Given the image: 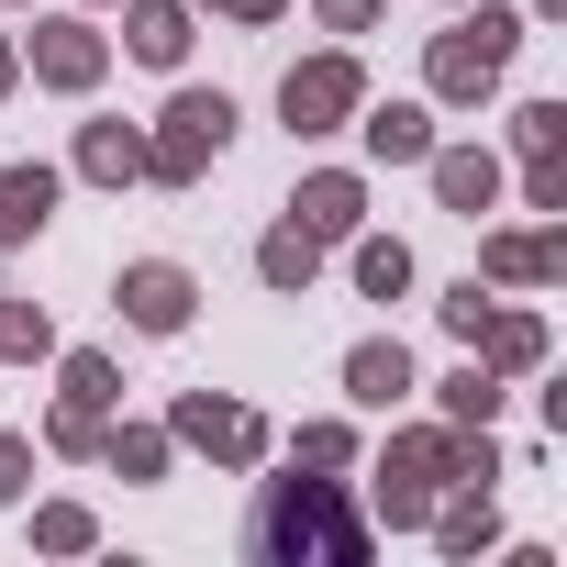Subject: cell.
<instances>
[{"mask_svg":"<svg viewBox=\"0 0 567 567\" xmlns=\"http://www.w3.org/2000/svg\"><path fill=\"white\" fill-rule=\"evenodd\" d=\"M245 545H256L267 567H357V556H368V512L346 501L334 467H290V478L256 489Z\"/></svg>","mask_w":567,"mask_h":567,"instance_id":"cell-1","label":"cell"},{"mask_svg":"<svg viewBox=\"0 0 567 567\" xmlns=\"http://www.w3.org/2000/svg\"><path fill=\"white\" fill-rule=\"evenodd\" d=\"M512 56H523V12H512V0H478L467 23H445V34L423 45V90L467 112V101H489V90L512 79Z\"/></svg>","mask_w":567,"mask_h":567,"instance_id":"cell-2","label":"cell"},{"mask_svg":"<svg viewBox=\"0 0 567 567\" xmlns=\"http://www.w3.org/2000/svg\"><path fill=\"white\" fill-rule=\"evenodd\" d=\"M223 145H234V101H223V90H178V101L156 112V134H145V178H156V189H200Z\"/></svg>","mask_w":567,"mask_h":567,"instance_id":"cell-3","label":"cell"},{"mask_svg":"<svg viewBox=\"0 0 567 567\" xmlns=\"http://www.w3.org/2000/svg\"><path fill=\"white\" fill-rule=\"evenodd\" d=\"M445 489H456V423H412V434H390V456H379V523L412 534Z\"/></svg>","mask_w":567,"mask_h":567,"instance_id":"cell-4","label":"cell"},{"mask_svg":"<svg viewBox=\"0 0 567 567\" xmlns=\"http://www.w3.org/2000/svg\"><path fill=\"white\" fill-rule=\"evenodd\" d=\"M357 101H368L357 45H323V56H301L290 79H278V123H290L301 145H312V134H346V123H357Z\"/></svg>","mask_w":567,"mask_h":567,"instance_id":"cell-5","label":"cell"},{"mask_svg":"<svg viewBox=\"0 0 567 567\" xmlns=\"http://www.w3.org/2000/svg\"><path fill=\"white\" fill-rule=\"evenodd\" d=\"M167 445H200L212 467H256V456H267V423H256L245 401H223V390H178Z\"/></svg>","mask_w":567,"mask_h":567,"instance_id":"cell-6","label":"cell"},{"mask_svg":"<svg viewBox=\"0 0 567 567\" xmlns=\"http://www.w3.org/2000/svg\"><path fill=\"white\" fill-rule=\"evenodd\" d=\"M112 301H123V323H134V334H189V312H200V278H189V267H167V256H134Z\"/></svg>","mask_w":567,"mask_h":567,"instance_id":"cell-7","label":"cell"},{"mask_svg":"<svg viewBox=\"0 0 567 567\" xmlns=\"http://www.w3.org/2000/svg\"><path fill=\"white\" fill-rule=\"evenodd\" d=\"M23 68L45 79V90H101V68H112V34L101 23H34V45H23Z\"/></svg>","mask_w":567,"mask_h":567,"instance_id":"cell-8","label":"cell"},{"mask_svg":"<svg viewBox=\"0 0 567 567\" xmlns=\"http://www.w3.org/2000/svg\"><path fill=\"white\" fill-rule=\"evenodd\" d=\"M556 267H567V234H556V223H501V234L478 245V278H489V290H545Z\"/></svg>","mask_w":567,"mask_h":567,"instance_id":"cell-9","label":"cell"},{"mask_svg":"<svg viewBox=\"0 0 567 567\" xmlns=\"http://www.w3.org/2000/svg\"><path fill=\"white\" fill-rule=\"evenodd\" d=\"M290 223H301L312 245H346V234L368 223V178H346V167H312V178L290 189Z\"/></svg>","mask_w":567,"mask_h":567,"instance_id":"cell-10","label":"cell"},{"mask_svg":"<svg viewBox=\"0 0 567 567\" xmlns=\"http://www.w3.org/2000/svg\"><path fill=\"white\" fill-rule=\"evenodd\" d=\"M357 134H368L379 167H423L434 156V112L423 101H357Z\"/></svg>","mask_w":567,"mask_h":567,"instance_id":"cell-11","label":"cell"},{"mask_svg":"<svg viewBox=\"0 0 567 567\" xmlns=\"http://www.w3.org/2000/svg\"><path fill=\"white\" fill-rule=\"evenodd\" d=\"M423 178H434V200H445V212H467V223L501 200V156H489V145H434V156H423Z\"/></svg>","mask_w":567,"mask_h":567,"instance_id":"cell-12","label":"cell"},{"mask_svg":"<svg viewBox=\"0 0 567 567\" xmlns=\"http://www.w3.org/2000/svg\"><path fill=\"white\" fill-rule=\"evenodd\" d=\"M56 189H68V178H56L45 156H23V167H0V245H34V234L56 223Z\"/></svg>","mask_w":567,"mask_h":567,"instance_id":"cell-13","label":"cell"},{"mask_svg":"<svg viewBox=\"0 0 567 567\" xmlns=\"http://www.w3.org/2000/svg\"><path fill=\"white\" fill-rule=\"evenodd\" d=\"M467 357H478L489 379H534V368H545V323H534V312H501V301H489V323L467 334Z\"/></svg>","mask_w":567,"mask_h":567,"instance_id":"cell-14","label":"cell"},{"mask_svg":"<svg viewBox=\"0 0 567 567\" xmlns=\"http://www.w3.org/2000/svg\"><path fill=\"white\" fill-rule=\"evenodd\" d=\"M346 401H357V412H390V401H412V346H401V334H368V346L346 357Z\"/></svg>","mask_w":567,"mask_h":567,"instance_id":"cell-15","label":"cell"},{"mask_svg":"<svg viewBox=\"0 0 567 567\" xmlns=\"http://www.w3.org/2000/svg\"><path fill=\"white\" fill-rule=\"evenodd\" d=\"M90 189H134L145 178V134L134 123H79V156H68Z\"/></svg>","mask_w":567,"mask_h":567,"instance_id":"cell-16","label":"cell"},{"mask_svg":"<svg viewBox=\"0 0 567 567\" xmlns=\"http://www.w3.org/2000/svg\"><path fill=\"white\" fill-rule=\"evenodd\" d=\"M123 45L145 68H178L189 56V0H123Z\"/></svg>","mask_w":567,"mask_h":567,"instance_id":"cell-17","label":"cell"},{"mask_svg":"<svg viewBox=\"0 0 567 567\" xmlns=\"http://www.w3.org/2000/svg\"><path fill=\"white\" fill-rule=\"evenodd\" d=\"M423 523H434V545H445V556H489V545H501V512H489V489H445Z\"/></svg>","mask_w":567,"mask_h":567,"instance_id":"cell-18","label":"cell"},{"mask_svg":"<svg viewBox=\"0 0 567 567\" xmlns=\"http://www.w3.org/2000/svg\"><path fill=\"white\" fill-rule=\"evenodd\" d=\"M256 278H267V290H278V301H301V290H312V278H323V245H312L301 223H278V234L256 245Z\"/></svg>","mask_w":567,"mask_h":567,"instance_id":"cell-19","label":"cell"},{"mask_svg":"<svg viewBox=\"0 0 567 567\" xmlns=\"http://www.w3.org/2000/svg\"><path fill=\"white\" fill-rule=\"evenodd\" d=\"M101 456H112V478L156 489L167 478V423H101Z\"/></svg>","mask_w":567,"mask_h":567,"instance_id":"cell-20","label":"cell"},{"mask_svg":"<svg viewBox=\"0 0 567 567\" xmlns=\"http://www.w3.org/2000/svg\"><path fill=\"white\" fill-rule=\"evenodd\" d=\"M346 245H357V290H368V301H401V290H412V245H401V234H368V223H357Z\"/></svg>","mask_w":567,"mask_h":567,"instance_id":"cell-21","label":"cell"},{"mask_svg":"<svg viewBox=\"0 0 567 567\" xmlns=\"http://www.w3.org/2000/svg\"><path fill=\"white\" fill-rule=\"evenodd\" d=\"M501 401H512V390H501V379H489L478 357H467V368H456V379L434 390V412H445V423H501Z\"/></svg>","mask_w":567,"mask_h":567,"instance_id":"cell-22","label":"cell"},{"mask_svg":"<svg viewBox=\"0 0 567 567\" xmlns=\"http://www.w3.org/2000/svg\"><path fill=\"white\" fill-rule=\"evenodd\" d=\"M34 545H45V556H90V545H101L90 501H34Z\"/></svg>","mask_w":567,"mask_h":567,"instance_id":"cell-23","label":"cell"},{"mask_svg":"<svg viewBox=\"0 0 567 567\" xmlns=\"http://www.w3.org/2000/svg\"><path fill=\"white\" fill-rule=\"evenodd\" d=\"M0 357H12V368L56 357V323H45V301H0Z\"/></svg>","mask_w":567,"mask_h":567,"instance_id":"cell-24","label":"cell"},{"mask_svg":"<svg viewBox=\"0 0 567 567\" xmlns=\"http://www.w3.org/2000/svg\"><path fill=\"white\" fill-rule=\"evenodd\" d=\"M512 145L523 156H567V101H523L512 112Z\"/></svg>","mask_w":567,"mask_h":567,"instance_id":"cell-25","label":"cell"},{"mask_svg":"<svg viewBox=\"0 0 567 567\" xmlns=\"http://www.w3.org/2000/svg\"><path fill=\"white\" fill-rule=\"evenodd\" d=\"M68 401H90V412H112V401H123V368H112L101 346H79V357H68Z\"/></svg>","mask_w":567,"mask_h":567,"instance_id":"cell-26","label":"cell"},{"mask_svg":"<svg viewBox=\"0 0 567 567\" xmlns=\"http://www.w3.org/2000/svg\"><path fill=\"white\" fill-rule=\"evenodd\" d=\"M101 423H112V412H90V401H56V412H45V445H56V456H101Z\"/></svg>","mask_w":567,"mask_h":567,"instance_id":"cell-27","label":"cell"},{"mask_svg":"<svg viewBox=\"0 0 567 567\" xmlns=\"http://www.w3.org/2000/svg\"><path fill=\"white\" fill-rule=\"evenodd\" d=\"M346 456H357L346 423H301V434H290V467H346Z\"/></svg>","mask_w":567,"mask_h":567,"instance_id":"cell-28","label":"cell"},{"mask_svg":"<svg viewBox=\"0 0 567 567\" xmlns=\"http://www.w3.org/2000/svg\"><path fill=\"white\" fill-rule=\"evenodd\" d=\"M434 323H445V334H456V346H467V334H478V323H489V290H478V278H456V290H445V301H434Z\"/></svg>","mask_w":567,"mask_h":567,"instance_id":"cell-29","label":"cell"},{"mask_svg":"<svg viewBox=\"0 0 567 567\" xmlns=\"http://www.w3.org/2000/svg\"><path fill=\"white\" fill-rule=\"evenodd\" d=\"M523 200L534 212H567V156H523Z\"/></svg>","mask_w":567,"mask_h":567,"instance_id":"cell-30","label":"cell"},{"mask_svg":"<svg viewBox=\"0 0 567 567\" xmlns=\"http://www.w3.org/2000/svg\"><path fill=\"white\" fill-rule=\"evenodd\" d=\"M323 34H379V0H312Z\"/></svg>","mask_w":567,"mask_h":567,"instance_id":"cell-31","label":"cell"},{"mask_svg":"<svg viewBox=\"0 0 567 567\" xmlns=\"http://www.w3.org/2000/svg\"><path fill=\"white\" fill-rule=\"evenodd\" d=\"M23 489H34V445H23V434H0V501H23Z\"/></svg>","mask_w":567,"mask_h":567,"instance_id":"cell-32","label":"cell"},{"mask_svg":"<svg viewBox=\"0 0 567 567\" xmlns=\"http://www.w3.org/2000/svg\"><path fill=\"white\" fill-rule=\"evenodd\" d=\"M189 12H223V23H278L290 0H189Z\"/></svg>","mask_w":567,"mask_h":567,"instance_id":"cell-33","label":"cell"},{"mask_svg":"<svg viewBox=\"0 0 567 567\" xmlns=\"http://www.w3.org/2000/svg\"><path fill=\"white\" fill-rule=\"evenodd\" d=\"M12 79H23V45H12V34H0V90H12Z\"/></svg>","mask_w":567,"mask_h":567,"instance_id":"cell-34","label":"cell"},{"mask_svg":"<svg viewBox=\"0 0 567 567\" xmlns=\"http://www.w3.org/2000/svg\"><path fill=\"white\" fill-rule=\"evenodd\" d=\"M523 12H545V23H556V12H567V0H523Z\"/></svg>","mask_w":567,"mask_h":567,"instance_id":"cell-35","label":"cell"}]
</instances>
